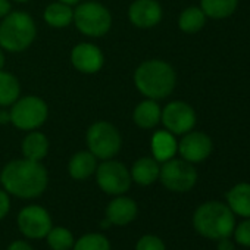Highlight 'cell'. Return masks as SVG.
<instances>
[{
    "label": "cell",
    "mask_w": 250,
    "mask_h": 250,
    "mask_svg": "<svg viewBox=\"0 0 250 250\" xmlns=\"http://www.w3.org/2000/svg\"><path fill=\"white\" fill-rule=\"evenodd\" d=\"M136 250H167V247H165V243L159 237L147 234V235H143L137 241Z\"/></svg>",
    "instance_id": "obj_28"
},
{
    "label": "cell",
    "mask_w": 250,
    "mask_h": 250,
    "mask_svg": "<svg viewBox=\"0 0 250 250\" xmlns=\"http://www.w3.org/2000/svg\"><path fill=\"white\" fill-rule=\"evenodd\" d=\"M47 171L36 161L15 159L6 164L0 172V183L3 188L20 199H36L42 196L47 187Z\"/></svg>",
    "instance_id": "obj_1"
},
{
    "label": "cell",
    "mask_w": 250,
    "mask_h": 250,
    "mask_svg": "<svg viewBox=\"0 0 250 250\" xmlns=\"http://www.w3.org/2000/svg\"><path fill=\"white\" fill-rule=\"evenodd\" d=\"M58 2H62V3H66L69 6H74V5H78L81 0H58Z\"/></svg>",
    "instance_id": "obj_35"
},
{
    "label": "cell",
    "mask_w": 250,
    "mask_h": 250,
    "mask_svg": "<svg viewBox=\"0 0 250 250\" xmlns=\"http://www.w3.org/2000/svg\"><path fill=\"white\" fill-rule=\"evenodd\" d=\"M72 250H110V243L103 234L90 232L78 238L74 243Z\"/></svg>",
    "instance_id": "obj_27"
},
{
    "label": "cell",
    "mask_w": 250,
    "mask_h": 250,
    "mask_svg": "<svg viewBox=\"0 0 250 250\" xmlns=\"http://www.w3.org/2000/svg\"><path fill=\"white\" fill-rule=\"evenodd\" d=\"M9 12H12V5L9 0H0V20H3Z\"/></svg>",
    "instance_id": "obj_33"
},
{
    "label": "cell",
    "mask_w": 250,
    "mask_h": 250,
    "mask_svg": "<svg viewBox=\"0 0 250 250\" xmlns=\"http://www.w3.org/2000/svg\"><path fill=\"white\" fill-rule=\"evenodd\" d=\"M232 234H234L235 243L244 247H250V218L243 221L237 228H234Z\"/></svg>",
    "instance_id": "obj_29"
},
{
    "label": "cell",
    "mask_w": 250,
    "mask_h": 250,
    "mask_svg": "<svg viewBox=\"0 0 250 250\" xmlns=\"http://www.w3.org/2000/svg\"><path fill=\"white\" fill-rule=\"evenodd\" d=\"M206 24V15L197 6H190L184 9L178 18V27L183 33L194 34L200 31Z\"/></svg>",
    "instance_id": "obj_25"
},
{
    "label": "cell",
    "mask_w": 250,
    "mask_h": 250,
    "mask_svg": "<svg viewBox=\"0 0 250 250\" xmlns=\"http://www.w3.org/2000/svg\"><path fill=\"white\" fill-rule=\"evenodd\" d=\"M152 155L158 162H167L175 156L178 152V142L175 140V136L167 130L156 131L152 137Z\"/></svg>",
    "instance_id": "obj_18"
},
{
    "label": "cell",
    "mask_w": 250,
    "mask_h": 250,
    "mask_svg": "<svg viewBox=\"0 0 250 250\" xmlns=\"http://www.w3.org/2000/svg\"><path fill=\"white\" fill-rule=\"evenodd\" d=\"M18 228L28 238H43L52 229V218L44 208L30 205L18 213Z\"/></svg>",
    "instance_id": "obj_11"
},
{
    "label": "cell",
    "mask_w": 250,
    "mask_h": 250,
    "mask_svg": "<svg viewBox=\"0 0 250 250\" xmlns=\"http://www.w3.org/2000/svg\"><path fill=\"white\" fill-rule=\"evenodd\" d=\"M161 113H162V109L158 104V102L153 99H146L136 106L133 112V119L137 127L150 130V128H155L161 122Z\"/></svg>",
    "instance_id": "obj_17"
},
{
    "label": "cell",
    "mask_w": 250,
    "mask_h": 250,
    "mask_svg": "<svg viewBox=\"0 0 250 250\" xmlns=\"http://www.w3.org/2000/svg\"><path fill=\"white\" fill-rule=\"evenodd\" d=\"M159 172H161L159 162L155 158L145 156L134 162L130 174L134 183H137L139 186L147 187L153 184L156 180H159Z\"/></svg>",
    "instance_id": "obj_19"
},
{
    "label": "cell",
    "mask_w": 250,
    "mask_h": 250,
    "mask_svg": "<svg viewBox=\"0 0 250 250\" xmlns=\"http://www.w3.org/2000/svg\"><path fill=\"white\" fill-rule=\"evenodd\" d=\"M11 209V199L6 190H0V221H2Z\"/></svg>",
    "instance_id": "obj_30"
},
{
    "label": "cell",
    "mask_w": 250,
    "mask_h": 250,
    "mask_svg": "<svg viewBox=\"0 0 250 250\" xmlns=\"http://www.w3.org/2000/svg\"><path fill=\"white\" fill-rule=\"evenodd\" d=\"M37 36L33 17L27 12H9L0 24V47L6 52L20 53L27 50Z\"/></svg>",
    "instance_id": "obj_4"
},
{
    "label": "cell",
    "mask_w": 250,
    "mask_h": 250,
    "mask_svg": "<svg viewBox=\"0 0 250 250\" xmlns=\"http://www.w3.org/2000/svg\"><path fill=\"white\" fill-rule=\"evenodd\" d=\"M227 203L232 213L250 218V184L240 183L235 184L227 193Z\"/></svg>",
    "instance_id": "obj_21"
},
{
    "label": "cell",
    "mask_w": 250,
    "mask_h": 250,
    "mask_svg": "<svg viewBox=\"0 0 250 250\" xmlns=\"http://www.w3.org/2000/svg\"><path fill=\"white\" fill-rule=\"evenodd\" d=\"M43 20L53 28H66L74 21V9L72 6L62 2L50 3L43 12Z\"/></svg>",
    "instance_id": "obj_22"
},
{
    "label": "cell",
    "mask_w": 250,
    "mask_h": 250,
    "mask_svg": "<svg viewBox=\"0 0 250 250\" xmlns=\"http://www.w3.org/2000/svg\"><path fill=\"white\" fill-rule=\"evenodd\" d=\"M8 250H33V247L24 240H17V241H12L9 244Z\"/></svg>",
    "instance_id": "obj_32"
},
{
    "label": "cell",
    "mask_w": 250,
    "mask_h": 250,
    "mask_svg": "<svg viewBox=\"0 0 250 250\" xmlns=\"http://www.w3.org/2000/svg\"><path fill=\"white\" fill-rule=\"evenodd\" d=\"M74 24L84 36L103 37L112 27V15L102 3L88 0V2L78 3L74 11Z\"/></svg>",
    "instance_id": "obj_5"
},
{
    "label": "cell",
    "mask_w": 250,
    "mask_h": 250,
    "mask_svg": "<svg viewBox=\"0 0 250 250\" xmlns=\"http://www.w3.org/2000/svg\"><path fill=\"white\" fill-rule=\"evenodd\" d=\"M21 94V85L17 77L6 71H0V107L12 106Z\"/></svg>",
    "instance_id": "obj_24"
},
{
    "label": "cell",
    "mask_w": 250,
    "mask_h": 250,
    "mask_svg": "<svg viewBox=\"0 0 250 250\" xmlns=\"http://www.w3.org/2000/svg\"><path fill=\"white\" fill-rule=\"evenodd\" d=\"M14 2H18V3H27L30 0H14Z\"/></svg>",
    "instance_id": "obj_37"
},
{
    "label": "cell",
    "mask_w": 250,
    "mask_h": 250,
    "mask_svg": "<svg viewBox=\"0 0 250 250\" xmlns=\"http://www.w3.org/2000/svg\"><path fill=\"white\" fill-rule=\"evenodd\" d=\"M161 183L171 191L186 193L197 183V171L193 164L184 159H169L164 162L159 172Z\"/></svg>",
    "instance_id": "obj_8"
},
{
    "label": "cell",
    "mask_w": 250,
    "mask_h": 250,
    "mask_svg": "<svg viewBox=\"0 0 250 250\" xmlns=\"http://www.w3.org/2000/svg\"><path fill=\"white\" fill-rule=\"evenodd\" d=\"M161 122L167 131L172 133L174 136H183L194 128L196 112L188 103L183 100H174L162 109Z\"/></svg>",
    "instance_id": "obj_10"
},
{
    "label": "cell",
    "mask_w": 250,
    "mask_h": 250,
    "mask_svg": "<svg viewBox=\"0 0 250 250\" xmlns=\"http://www.w3.org/2000/svg\"><path fill=\"white\" fill-rule=\"evenodd\" d=\"M72 66L83 74H96L104 65V55L93 43H80L71 52Z\"/></svg>",
    "instance_id": "obj_13"
},
{
    "label": "cell",
    "mask_w": 250,
    "mask_h": 250,
    "mask_svg": "<svg viewBox=\"0 0 250 250\" xmlns=\"http://www.w3.org/2000/svg\"><path fill=\"white\" fill-rule=\"evenodd\" d=\"M96 169H97V158L88 150L77 152L68 162L69 175L78 181L90 178L96 172Z\"/></svg>",
    "instance_id": "obj_16"
},
{
    "label": "cell",
    "mask_w": 250,
    "mask_h": 250,
    "mask_svg": "<svg viewBox=\"0 0 250 250\" xmlns=\"http://www.w3.org/2000/svg\"><path fill=\"white\" fill-rule=\"evenodd\" d=\"M212 147V140L208 134L191 130L183 134V139L178 143V153L181 155V159L190 164H199L209 158Z\"/></svg>",
    "instance_id": "obj_12"
},
{
    "label": "cell",
    "mask_w": 250,
    "mask_h": 250,
    "mask_svg": "<svg viewBox=\"0 0 250 250\" xmlns=\"http://www.w3.org/2000/svg\"><path fill=\"white\" fill-rule=\"evenodd\" d=\"M11 122L17 128L24 131H33L40 128L49 116L47 103L37 96L20 97L9 110Z\"/></svg>",
    "instance_id": "obj_7"
},
{
    "label": "cell",
    "mask_w": 250,
    "mask_h": 250,
    "mask_svg": "<svg viewBox=\"0 0 250 250\" xmlns=\"http://www.w3.org/2000/svg\"><path fill=\"white\" fill-rule=\"evenodd\" d=\"M46 238L52 250H71L75 243L72 232L65 227H55V228L52 227Z\"/></svg>",
    "instance_id": "obj_26"
},
{
    "label": "cell",
    "mask_w": 250,
    "mask_h": 250,
    "mask_svg": "<svg viewBox=\"0 0 250 250\" xmlns=\"http://www.w3.org/2000/svg\"><path fill=\"white\" fill-rule=\"evenodd\" d=\"M238 5V0H200V9L206 18L225 20L231 17Z\"/></svg>",
    "instance_id": "obj_23"
},
{
    "label": "cell",
    "mask_w": 250,
    "mask_h": 250,
    "mask_svg": "<svg viewBox=\"0 0 250 250\" xmlns=\"http://www.w3.org/2000/svg\"><path fill=\"white\" fill-rule=\"evenodd\" d=\"M177 83L174 68L161 59H149L140 63L134 72V84L137 90L147 99L159 100L168 97Z\"/></svg>",
    "instance_id": "obj_2"
},
{
    "label": "cell",
    "mask_w": 250,
    "mask_h": 250,
    "mask_svg": "<svg viewBox=\"0 0 250 250\" xmlns=\"http://www.w3.org/2000/svg\"><path fill=\"white\" fill-rule=\"evenodd\" d=\"M3 66H5V55H3L2 49H0V71L3 69Z\"/></svg>",
    "instance_id": "obj_36"
},
{
    "label": "cell",
    "mask_w": 250,
    "mask_h": 250,
    "mask_svg": "<svg viewBox=\"0 0 250 250\" xmlns=\"http://www.w3.org/2000/svg\"><path fill=\"white\" fill-rule=\"evenodd\" d=\"M88 152L97 159L106 161L115 158L122 147V137L113 124L99 121L90 125L85 134Z\"/></svg>",
    "instance_id": "obj_6"
},
{
    "label": "cell",
    "mask_w": 250,
    "mask_h": 250,
    "mask_svg": "<svg viewBox=\"0 0 250 250\" xmlns=\"http://www.w3.org/2000/svg\"><path fill=\"white\" fill-rule=\"evenodd\" d=\"M6 122H11L9 113L5 112V110H0V124H6Z\"/></svg>",
    "instance_id": "obj_34"
},
{
    "label": "cell",
    "mask_w": 250,
    "mask_h": 250,
    "mask_svg": "<svg viewBox=\"0 0 250 250\" xmlns=\"http://www.w3.org/2000/svg\"><path fill=\"white\" fill-rule=\"evenodd\" d=\"M216 250H235V246H234V243L229 240V237H224V238H219V240H218Z\"/></svg>",
    "instance_id": "obj_31"
},
{
    "label": "cell",
    "mask_w": 250,
    "mask_h": 250,
    "mask_svg": "<svg viewBox=\"0 0 250 250\" xmlns=\"http://www.w3.org/2000/svg\"><path fill=\"white\" fill-rule=\"evenodd\" d=\"M128 20L137 28H153L162 20V6L158 0H134L128 8Z\"/></svg>",
    "instance_id": "obj_14"
},
{
    "label": "cell",
    "mask_w": 250,
    "mask_h": 250,
    "mask_svg": "<svg viewBox=\"0 0 250 250\" xmlns=\"http://www.w3.org/2000/svg\"><path fill=\"white\" fill-rule=\"evenodd\" d=\"M96 180L102 191L112 196H121L127 193L133 181L128 168L122 162L112 159H106L100 165H97Z\"/></svg>",
    "instance_id": "obj_9"
},
{
    "label": "cell",
    "mask_w": 250,
    "mask_h": 250,
    "mask_svg": "<svg viewBox=\"0 0 250 250\" xmlns=\"http://www.w3.org/2000/svg\"><path fill=\"white\" fill-rule=\"evenodd\" d=\"M196 231L210 240L229 237L235 228V218L228 205L221 202H206L193 215Z\"/></svg>",
    "instance_id": "obj_3"
},
{
    "label": "cell",
    "mask_w": 250,
    "mask_h": 250,
    "mask_svg": "<svg viewBox=\"0 0 250 250\" xmlns=\"http://www.w3.org/2000/svg\"><path fill=\"white\" fill-rule=\"evenodd\" d=\"M139 208L137 203L125 196H116L113 200L109 202V205L106 206V219L112 224V225H127L130 222H133L137 216Z\"/></svg>",
    "instance_id": "obj_15"
},
{
    "label": "cell",
    "mask_w": 250,
    "mask_h": 250,
    "mask_svg": "<svg viewBox=\"0 0 250 250\" xmlns=\"http://www.w3.org/2000/svg\"><path fill=\"white\" fill-rule=\"evenodd\" d=\"M22 155L25 159L40 162L46 158L49 152V139L40 131H31L22 140Z\"/></svg>",
    "instance_id": "obj_20"
}]
</instances>
